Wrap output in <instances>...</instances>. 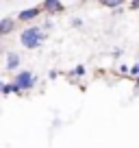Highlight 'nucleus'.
Masks as SVG:
<instances>
[{"label":"nucleus","mask_w":139,"mask_h":148,"mask_svg":"<svg viewBox=\"0 0 139 148\" xmlns=\"http://www.w3.org/2000/svg\"><path fill=\"white\" fill-rule=\"evenodd\" d=\"M20 42H22V46H26V48H31V50H35V48H37L39 44L44 42V33H42V28L31 26V28H26V31H22V35H20Z\"/></svg>","instance_id":"obj_1"},{"label":"nucleus","mask_w":139,"mask_h":148,"mask_svg":"<svg viewBox=\"0 0 139 148\" xmlns=\"http://www.w3.org/2000/svg\"><path fill=\"white\" fill-rule=\"evenodd\" d=\"M13 85H15V89H18V92H24V89H31L33 85H35V76H33V74L28 72V70H24V72H20L18 76H15Z\"/></svg>","instance_id":"obj_2"},{"label":"nucleus","mask_w":139,"mask_h":148,"mask_svg":"<svg viewBox=\"0 0 139 148\" xmlns=\"http://www.w3.org/2000/svg\"><path fill=\"white\" fill-rule=\"evenodd\" d=\"M13 28H15V20L13 18L0 20V35H9V33H13Z\"/></svg>","instance_id":"obj_3"},{"label":"nucleus","mask_w":139,"mask_h":148,"mask_svg":"<svg viewBox=\"0 0 139 148\" xmlns=\"http://www.w3.org/2000/svg\"><path fill=\"white\" fill-rule=\"evenodd\" d=\"M37 15H39V9H37V7H33V9H24V11H20L18 18L22 20V22H31V20H35Z\"/></svg>","instance_id":"obj_4"},{"label":"nucleus","mask_w":139,"mask_h":148,"mask_svg":"<svg viewBox=\"0 0 139 148\" xmlns=\"http://www.w3.org/2000/svg\"><path fill=\"white\" fill-rule=\"evenodd\" d=\"M18 65H20V57L15 52H9V57H7V70H15Z\"/></svg>","instance_id":"obj_5"},{"label":"nucleus","mask_w":139,"mask_h":148,"mask_svg":"<svg viewBox=\"0 0 139 148\" xmlns=\"http://www.w3.org/2000/svg\"><path fill=\"white\" fill-rule=\"evenodd\" d=\"M44 7H46L48 11H52V13H59V11H63V5H61V2H52V0L44 2Z\"/></svg>","instance_id":"obj_6"},{"label":"nucleus","mask_w":139,"mask_h":148,"mask_svg":"<svg viewBox=\"0 0 139 148\" xmlns=\"http://www.w3.org/2000/svg\"><path fill=\"white\" fill-rule=\"evenodd\" d=\"M70 74H72V76H83V74H85V68H83V65H78V68H76V70H72Z\"/></svg>","instance_id":"obj_7"},{"label":"nucleus","mask_w":139,"mask_h":148,"mask_svg":"<svg viewBox=\"0 0 139 148\" xmlns=\"http://www.w3.org/2000/svg\"><path fill=\"white\" fill-rule=\"evenodd\" d=\"M137 74H139V63H133V65H130V76L135 79Z\"/></svg>","instance_id":"obj_8"},{"label":"nucleus","mask_w":139,"mask_h":148,"mask_svg":"<svg viewBox=\"0 0 139 148\" xmlns=\"http://www.w3.org/2000/svg\"><path fill=\"white\" fill-rule=\"evenodd\" d=\"M2 85H5V83H2V81H0V92H2Z\"/></svg>","instance_id":"obj_9"}]
</instances>
